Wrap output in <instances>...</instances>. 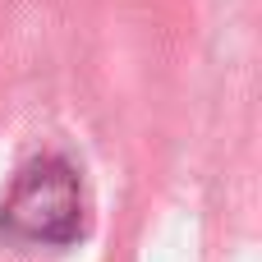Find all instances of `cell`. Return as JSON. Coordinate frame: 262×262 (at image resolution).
<instances>
[{
    "label": "cell",
    "instance_id": "6da1fadb",
    "mask_svg": "<svg viewBox=\"0 0 262 262\" xmlns=\"http://www.w3.org/2000/svg\"><path fill=\"white\" fill-rule=\"evenodd\" d=\"M0 230L23 244H78L88 230V198L78 170L64 157H32L28 166H18L0 203Z\"/></svg>",
    "mask_w": 262,
    "mask_h": 262
}]
</instances>
